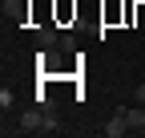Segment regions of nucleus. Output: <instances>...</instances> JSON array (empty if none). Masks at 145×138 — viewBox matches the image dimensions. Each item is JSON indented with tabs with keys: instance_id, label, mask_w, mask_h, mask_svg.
Wrapping results in <instances>:
<instances>
[{
	"instance_id": "nucleus-1",
	"label": "nucleus",
	"mask_w": 145,
	"mask_h": 138,
	"mask_svg": "<svg viewBox=\"0 0 145 138\" xmlns=\"http://www.w3.org/2000/svg\"><path fill=\"white\" fill-rule=\"evenodd\" d=\"M44 118H48V114L28 110V114L20 118V126H12V130H16V134H44Z\"/></svg>"
},
{
	"instance_id": "nucleus-2",
	"label": "nucleus",
	"mask_w": 145,
	"mask_h": 138,
	"mask_svg": "<svg viewBox=\"0 0 145 138\" xmlns=\"http://www.w3.org/2000/svg\"><path fill=\"white\" fill-rule=\"evenodd\" d=\"M121 114H125V122H129V130H141L145 126V106H141V102H137V106H125Z\"/></svg>"
},
{
	"instance_id": "nucleus-3",
	"label": "nucleus",
	"mask_w": 145,
	"mask_h": 138,
	"mask_svg": "<svg viewBox=\"0 0 145 138\" xmlns=\"http://www.w3.org/2000/svg\"><path fill=\"white\" fill-rule=\"evenodd\" d=\"M105 134H109V138H121V134H129V122H125V114H121V110H117L113 118H109V126H105Z\"/></svg>"
},
{
	"instance_id": "nucleus-4",
	"label": "nucleus",
	"mask_w": 145,
	"mask_h": 138,
	"mask_svg": "<svg viewBox=\"0 0 145 138\" xmlns=\"http://www.w3.org/2000/svg\"><path fill=\"white\" fill-rule=\"evenodd\" d=\"M36 41H40V45H61L57 29H36Z\"/></svg>"
},
{
	"instance_id": "nucleus-5",
	"label": "nucleus",
	"mask_w": 145,
	"mask_h": 138,
	"mask_svg": "<svg viewBox=\"0 0 145 138\" xmlns=\"http://www.w3.org/2000/svg\"><path fill=\"white\" fill-rule=\"evenodd\" d=\"M12 102H16V94H12V90H8V85H4V90H0V110H8V106H12Z\"/></svg>"
},
{
	"instance_id": "nucleus-6",
	"label": "nucleus",
	"mask_w": 145,
	"mask_h": 138,
	"mask_svg": "<svg viewBox=\"0 0 145 138\" xmlns=\"http://www.w3.org/2000/svg\"><path fill=\"white\" fill-rule=\"evenodd\" d=\"M137 102H141V106H145V81L137 85Z\"/></svg>"
}]
</instances>
